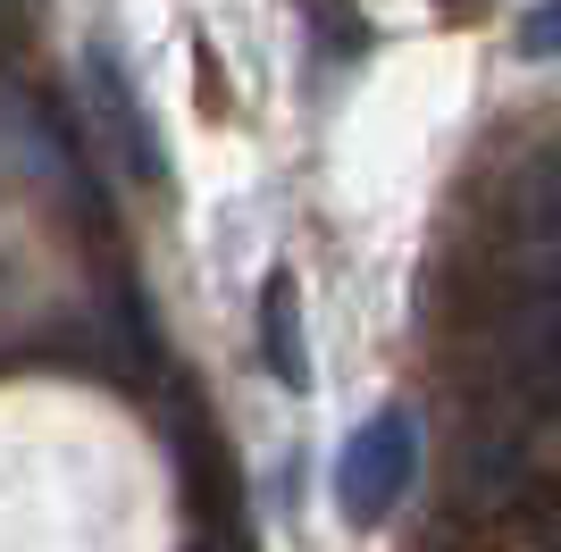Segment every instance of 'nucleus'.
Segmentation results:
<instances>
[{
  "instance_id": "20e7f679",
  "label": "nucleus",
  "mask_w": 561,
  "mask_h": 552,
  "mask_svg": "<svg viewBox=\"0 0 561 552\" xmlns=\"http://www.w3.org/2000/svg\"><path fill=\"white\" fill-rule=\"evenodd\" d=\"M260 352L277 368V386L302 393L310 386V344H302V294H294V276H268V294H260Z\"/></svg>"
},
{
  "instance_id": "7ed1b4c3",
  "label": "nucleus",
  "mask_w": 561,
  "mask_h": 552,
  "mask_svg": "<svg viewBox=\"0 0 561 552\" xmlns=\"http://www.w3.org/2000/svg\"><path fill=\"white\" fill-rule=\"evenodd\" d=\"M0 160L18 168V176H34V184H76V151L59 142V126H50L43 110L9 101V92H0Z\"/></svg>"
},
{
  "instance_id": "f257e3e1",
  "label": "nucleus",
  "mask_w": 561,
  "mask_h": 552,
  "mask_svg": "<svg viewBox=\"0 0 561 552\" xmlns=\"http://www.w3.org/2000/svg\"><path fill=\"white\" fill-rule=\"evenodd\" d=\"M411 478H420V427H411V411H377L335 460V510L352 528H377L411 494Z\"/></svg>"
},
{
  "instance_id": "f03ea898",
  "label": "nucleus",
  "mask_w": 561,
  "mask_h": 552,
  "mask_svg": "<svg viewBox=\"0 0 561 552\" xmlns=\"http://www.w3.org/2000/svg\"><path fill=\"white\" fill-rule=\"evenodd\" d=\"M84 84H93V110L110 117L101 135H110V151L126 168H135L142 184H160V151H151V126H142V110H135V92H126V76H117V59H84Z\"/></svg>"
}]
</instances>
